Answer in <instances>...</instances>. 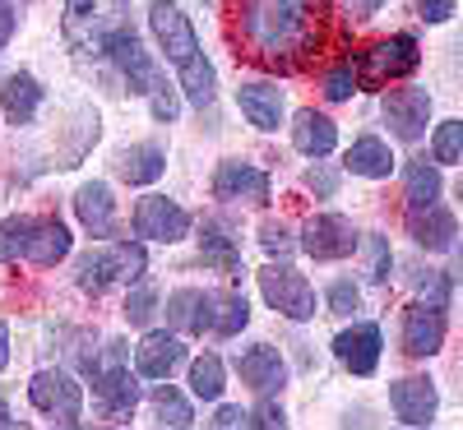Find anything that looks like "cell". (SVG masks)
Returning <instances> with one entry per match:
<instances>
[{
    "instance_id": "obj_1",
    "label": "cell",
    "mask_w": 463,
    "mask_h": 430,
    "mask_svg": "<svg viewBox=\"0 0 463 430\" xmlns=\"http://www.w3.org/2000/svg\"><path fill=\"white\" fill-rule=\"evenodd\" d=\"M65 42L84 56H107L130 28V0H65Z\"/></svg>"
},
{
    "instance_id": "obj_2",
    "label": "cell",
    "mask_w": 463,
    "mask_h": 430,
    "mask_svg": "<svg viewBox=\"0 0 463 430\" xmlns=\"http://www.w3.org/2000/svg\"><path fill=\"white\" fill-rule=\"evenodd\" d=\"M311 5H316V0H246L241 28H246V37L264 56H279V51L297 47L306 37Z\"/></svg>"
},
{
    "instance_id": "obj_3",
    "label": "cell",
    "mask_w": 463,
    "mask_h": 430,
    "mask_svg": "<svg viewBox=\"0 0 463 430\" xmlns=\"http://www.w3.org/2000/svg\"><path fill=\"white\" fill-rule=\"evenodd\" d=\"M89 379H93V398H98V412L102 416L126 421L135 412L139 379L130 375V361H126V347L121 342H102L98 357L89 351Z\"/></svg>"
},
{
    "instance_id": "obj_4",
    "label": "cell",
    "mask_w": 463,
    "mask_h": 430,
    "mask_svg": "<svg viewBox=\"0 0 463 430\" xmlns=\"http://www.w3.org/2000/svg\"><path fill=\"white\" fill-rule=\"evenodd\" d=\"M148 268V255L139 241H121V246H107V250H89L80 255V287L89 296L111 292L116 283H139Z\"/></svg>"
},
{
    "instance_id": "obj_5",
    "label": "cell",
    "mask_w": 463,
    "mask_h": 430,
    "mask_svg": "<svg viewBox=\"0 0 463 430\" xmlns=\"http://www.w3.org/2000/svg\"><path fill=\"white\" fill-rule=\"evenodd\" d=\"M417 61H421L417 37H412V33H394V37H384V42L357 51V56H353V70H357L362 89H380V84H390V79H403V74H412Z\"/></svg>"
},
{
    "instance_id": "obj_6",
    "label": "cell",
    "mask_w": 463,
    "mask_h": 430,
    "mask_svg": "<svg viewBox=\"0 0 463 430\" xmlns=\"http://www.w3.org/2000/svg\"><path fill=\"white\" fill-rule=\"evenodd\" d=\"M28 403L43 416H52L56 425H80V416H84V388H80V379H70L65 370H37L28 379Z\"/></svg>"
},
{
    "instance_id": "obj_7",
    "label": "cell",
    "mask_w": 463,
    "mask_h": 430,
    "mask_svg": "<svg viewBox=\"0 0 463 430\" xmlns=\"http://www.w3.org/2000/svg\"><path fill=\"white\" fill-rule=\"evenodd\" d=\"M260 292H264V301L274 305L279 315H288L297 324H306L316 315V287L306 283L288 259H279L274 268H260Z\"/></svg>"
},
{
    "instance_id": "obj_8",
    "label": "cell",
    "mask_w": 463,
    "mask_h": 430,
    "mask_svg": "<svg viewBox=\"0 0 463 430\" xmlns=\"http://www.w3.org/2000/svg\"><path fill=\"white\" fill-rule=\"evenodd\" d=\"M148 28L158 37V47L172 65H185L190 56H200V37H195V23L185 19V10L176 0H153L148 5Z\"/></svg>"
},
{
    "instance_id": "obj_9",
    "label": "cell",
    "mask_w": 463,
    "mask_h": 430,
    "mask_svg": "<svg viewBox=\"0 0 463 430\" xmlns=\"http://www.w3.org/2000/svg\"><path fill=\"white\" fill-rule=\"evenodd\" d=\"M380 111H384V126H390L394 139L417 144L421 135H427V121H431V93L417 89V84H403L394 93H384Z\"/></svg>"
},
{
    "instance_id": "obj_10",
    "label": "cell",
    "mask_w": 463,
    "mask_h": 430,
    "mask_svg": "<svg viewBox=\"0 0 463 430\" xmlns=\"http://www.w3.org/2000/svg\"><path fill=\"white\" fill-rule=\"evenodd\" d=\"M135 231H139V241L176 246L190 237V213L181 204H172L167 194H144L135 204Z\"/></svg>"
},
{
    "instance_id": "obj_11",
    "label": "cell",
    "mask_w": 463,
    "mask_h": 430,
    "mask_svg": "<svg viewBox=\"0 0 463 430\" xmlns=\"http://www.w3.org/2000/svg\"><path fill=\"white\" fill-rule=\"evenodd\" d=\"M357 246H362L357 227L347 218H338V213H320V218L306 222V231H301V250L311 259H347Z\"/></svg>"
},
{
    "instance_id": "obj_12",
    "label": "cell",
    "mask_w": 463,
    "mask_h": 430,
    "mask_svg": "<svg viewBox=\"0 0 463 430\" xmlns=\"http://www.w3.org/2000/svg\"><path fill=\"white\" fill-rule=\"evenodd\" d=\"M176 366H185V342L176 329H158L144 333L135 347V375L139 379H167Z\"/></svg>"
},
{
    "instance_id": "obj_13",
    "label": "cell",
    "mask_w": 463,
    "mask_h": 430,
    "mask_svg": "<svg viewBox=\"0 0 463 430\" xmlns=\"http://www.w3.org/2000/svg\"><path fill=\"white\" fill-rule=\"evenodd\" d=\"M218 324V296L200 287H181L167 301V329L176 333H213Z\"/></svg>"
},
{
    "instance_id": "obj_14",
    "label": "cell",
    "mask_w": 463,
    "mask_h": 430,
    "mask_svg": "<svg viewBox=\"0 0 463 430\" xmlns=\"http://www.w3.org/2000/svg\"><path fill=\"white\" fill-rule=\"evenodd\" d=\"M390 407L403 425H431L436 421V407H440V394L431 379L421 375H408V379H394L390 384Z\"/></svg>"
},
{
    "instance_id": "obj_15",
    "label": "cell",
    "mask_w": 463,
    "mask_h": 430,
    "mask_svg": "<svg viewBox=\"0 0 463 430\" xmlns=\"http://www.w3.org/2000/svg\"><path fill=\"white\" fill-rule=\"evenodd\" d=\"M237 370L246 379L250 394H279V388L288 384V361L279 357V347H269V342H250L241 357H237Z\"/></svg>"
},
{
    "instance_id": "obj_16",
    "label": "cell",
    "mask_w": 463,
    "mask_h": 430,
    "mask_svg": "<svg viewBox=\"0 0 463 430\" xmlns=\"http://www.w3.org/2000/svg\"><path fill=\"white\" fill-rule=\"evenodd\" d=\"M74 218H80V227L89 231V237L107 241L116 231V194L107 181H89L80 185V194H74Z\"/></svg>"
},
{
    "instance_id": "obj_17",
    "label": "cell",
    "mask_w": 463,
    "mask_h": 430,
    "mask_svg": "<svg viewBox=\"0 0 463 430\" xmlns=\"http://www.w3.org/2000/svg\"><path fill=\"white\" fill-rule=\"evenodd\" d=\"M445 342V310L440 305H412L403 315V351L408 357H436Z\"/></svg>"
},
{
    "instance_id": "obj_18",
    "label": "cell",
    "mask_w": 463,
    "mask_h": 430,
    "mask_svg": "<svg viewBox=\"0 0 463 430\" xmlns=\"http://www.w3.org/2000/svg\"><path fill=\"white\" fill-rule=\"evenodd\" d=\"M213 194L218 200H227V204H264L269 200V176L260 172V167H250V163H222L218 172H213Z\"/></svg>"
},
{
    "instance_id": "obj_19",
    "label": "cell",
    "mask_w": 463,
    "mask_h": 430,
    "mask_svg": "<svg viewBox=\"0 0 463 430\" xmlns=\"http://www.w3.org/2000/svg\"><path fill=\"white\" fill-rule=\"evenodd\" d=\"M408 231H412V241L427 250V255H440V250H454V237H458V227H454V213L440 209V204H427V209H408Z\"/></svg>"
},
{
    "instance_id": "obj_20",
    "label": "cell",
    "mask_w": 463,
    "mask_h": 430,
    "mask_svg": "<svg viewBox=\"0 0 463 430\" xmlns=\"http://www.w3.org/2000/svg\"><path fill=\"white\" fill-rule=\"evenodd\" d=\"M237 107H241V116L255 130H279L283 116H288V102H283L279 84H241L237 89Z\"/></svg>"
},
{
    "instance_id": "obj_21",
    "label": "cell",
    "mask_w": 463,
    "mask_h": 430,
    "mask_svg": "<svg viewBox=\"0 0 463 430\" xmlns=\"http://www.w3.org/2000/svg\"><path fill=\"white\" fill-rule=\"evenodd\" d=\"M334 351L338 361L353 370V375H371L380 366V329L375 324H353L334 338Z\"/></svg>"
},
{
    "instance_id": "obj_22",
    "label": "cell",
    "mask_w": 463,
    "mask_h": 430,
    "mask_svg": "<svg viewBox=\"0 0 463 430\" xmlns=\"http://www.w3.org/2000/svg\"><path fill=\"white\" fill-rule=\"evenodd\" d=\"M107 56L116 61V70L126 74V84H130L135 93H148V89H153V79H158V65L148 61V51L139 47V37H135L130 28H126L121 37H116Z\"/></svg>"
},
{
    "instance_id": "obj_23",
    "label": "cell",
    "mask_w": 463,
    "mask_h": 430,
    "mask_svg": "<svg viewBox=\"0 0 463 430\" xmlns=\"http://www.w3.org/2000/svg\"><path fill=\"white\" fill-rule=\"evenodd\" d=\"M0 102H5L10 126H33L37 121V107H43V84H37L28 70H14L10 79L0 84Z\"/></svg>"
},
{
    "instance_id": "obj_24",
    "label": "cell",
    "mask_w": 463,
    "mask_h": 430,
    "mask_svg": "<svg viewBox=\"0 0 463 430\" xmlns=\"http://www.w3.org/2000/svg\"><path fill=\"white\" fill-rule=\"evenodd\" d=\"M292 144H297V153H306V158H329V153L338 148V126L320 111H301L292 121Z\"/></svg>"
},
{
    "instance_id": "obj_25",
    "label": "cell",
    "mask_w": 463,
    "mask_h": 430,
    "mask_svg": "<svg viewBox=\"0 0 463 430\" xmlns=\"http://www.w3.org/2000/svg\"><path fill=\"white\" fill-rule=\"evenodd\" d=\"M65 255H70V227H65L61 218H37L24 259L37 264V268H52V264H61Z\"/></svg>"
},
{
    "instance_id": "obj_26",
    "label": "cell",
    "mask_w": 463,
    "mask_h": 430,
    "mask_svg": "<svg viewBox=\"0 0 463 430\" xmlns=\"http://www.w3.org/2000/svg\"><path fill=\"white\" fill-rule=\"evenodd\" d=\"M343 167L353 176H366V181H384L394 172V153H390V144H380L375 135H362V139H353V148H347Z\"/></svg>"
},
{
    "instance_id": "obj_27",
    "label": "cell",
    "mask_w": 463,
    "mask_h": 430,
    "mask_svg": "<svg viewBox=\"0 0 463 430\" xmlns=\"http://www.w3.org/2000/svg\"><path fill=\"white\" fill-rule=\"evenodd\" d=\"M116 172L130 185H153L167 172V153L158 144H130V148H121V158H116Z\"/></svg>"
},
{
    "instance_id": "obj_28",
    "label": "cell",
    "mask_w": 463,
    "mask_h": 430,
    "mask_svg": "<svg viewBox=\"0 0 463 430\" xmlns=\"http://www.w3.org/2000/svg\"><path fill=\"white\" fill-rule=\"evenodd\" d=\"M440 167L436 163H408V172H403V194H408V209H427V204H436L440 200Z\"/></svg>"
},
{
    "instance_id": "obj_29",
    "label": "cell",
    "mask_w": 463,
    "mask_h": 430,
    "mask_svg": "<svg viewBox=\"0 0 463 430\" xmlns=\"http://www.w3.org/2000/svg\"><path fill=\"white\" fill-rule=\"evenodd\" d=\"M181 93H185L190 107H200V111L213 102V93H218V74H213V65H209L204 56H190V61L181 65Z\"/></svg>"
},
{
    "instance_id": "obj_30",
    "label": "cell",
    "mask_w": 463,
    "mask_h": 430,
    "mask_svg": "<svg viewBox=\"0 0 463 430\" xmlns=\"http://www.w3.org/2000/svg\"><path fill=\"white\" fill-rule=\"evenodd\" d=\"M200 255H204V264H213L218 273H237V268H241V246L232 241L222 227H213V222H204V231H200Z\"/></svg>"
},
{
    "instance_id": "obj_31",
    "label": "cell",
    "mask_w": 463,
    "mask_h": 430,
    "mask_svg": "<svg viewBox=\"0 0 463 430\" xmlns=\"http://www.w3.org/2000/svg\"><path fill=\"white\" fill-rule=\"evenodd\" d=\"M222 388H227V370H222V361L213 357V351H204V357L190 361V394L204 398V403H218Z\"/></svg>"
},
{
    "instance_id": "obj_32",
    "label": "cell",
    "mask_w": 463,
    "mask_h": 430,
    "mask_svg": "<svg viewBox=\"0 0 463 430\" xmlns=\"http://www.w3.org/2000/svg\"><path fill=\"white\" fill-rule=\"evenodd\" d=\"M148 403H153V412H158V416H153L158 425H195V412H190V398H185V394H176L172 384H158V388L148 394Z\"/></svg>"
},
{
    "instance_id": "obj_33",
    "label": "cell",
    "mask_w": 463,
    "mask_h": 430,
    "mask_svg": "<svg viewBox=\"0 0 463 430\" xmlns=\"http://www.w3.org/2000/svg\"><path fill=\"white\" fill-rule=\"evenodd\" d=\"M33 222H37V218H28V213H19V218H5V222H0V264H10V259H24V255H28Z\"/></svg>"
},
{
    "instance_id": "obj_34",
    "label": "cell",
    "mask_w": 463,
    "mask_h": 430,
    "mask_svg": "<svg viewBox=\"0 0 463 430\" xmlns=\"http://www.w3.org/2000/svg\"><path fill=\"white\" fill-rule=\"evenodd\" d=\"M246 324H250V301L241 292L237 296H218V324H213V333L218 338H237Z\"/></svg>"
},
{
    "instance_id": "obj_35",
    "label": "cell",
    "mask_w": 463,
    "mask_h": 430,
    "mask_svg": "<svg viewBox=\"0 0 463 430\" xmlns=\"http://www.w3.org/2000/svg\"><path fill=\"white\" fill-rule=\"evenodd\" d=\"M431 158L436 163H463V121H440L431 135Z\"/></svg>"
},
{
    "instance_id": "obj_36",
    "label": "cell",
    "mask_w": 463,
    "mask_h": 430,
    "mask_svg": "<svg viewBox=\"0 0 463 430\" xmlns=\"http://www.w3.org/2000/svg\"><path fill=\"white\" fill-rule=\"evenodd\" d=\"M144 98H148V111H153V121L172 126L176 116H181V98H176V89H172V84L163 79V74H158V79H153V89H148Z\"/></svg>"
},
{
    "instance_id": "obj_37",
    "label": "cell",
    "mask_w": 463,
    "mask_h": 430,
    "mask_svg": "<svg viewBox=\"0 0 463 430\" xmlns=\"http://www.w3.org/2000/svg\"><path fill=\"white\" fill-rule=\"evenodd\" d=\"M153 315H158V292H153L148 283H135L130 296H126V320L135 329H144V324H153Z\"/></svg>"
},
{
    "instance_id": "obj_38",
    "label": "cell",
    "mask_w": 463,
    "mask_h": 430,
    "mask_svg": "<svg viewBox=\"0 0 463 430\" xmlns=\"http://www.w3.org/2000/svg\"><path fill=\"white\" fill-rule=\"evenodd\" d=\"M362 250H366V278H371V283H384V278H390V264H394L390 241L371 231V237H362Z\"/></svg>"
},
{
    "instance_id": "obj_39",
    "label": "cell",
    "mask_w": 463,
    "mask_h": 430,
    "mask_svg": "<svg viewBox=\"0 0 463 430\" xmlns=\"http://www.w3.org/2000/svg\"><path fill=\"white\" fill-rule=\"evenodd\" d=\"M357 89H362V79H357L353 65H338V70L325 74V98H329V102H347Z\"/></svg>"
},
{
    "instance_id": "obj_40",
    "label": "cell",
    "mask_w": 463,
    "mask_h": 430,
    "mask_svg": "<svg viewBox=\"0 0 463 430\" xmlns=\"http://www.w3.org/2000/svg\"><path fill=\"white\" fill-rule=\"evenodd\" d=\"M325 301H329L334 315H353V310H362V287L347 283V278H338V283H329Z\"/></svg>"
},
{
    "instance_id": "obj_41",
    "label": "cell",
    "mask_w": 463,
    "mask_h": 430,
    "mask_svg": "<svg viewBox=\"0 0 463 430\" xmlns=\"http://www.w3.org/2000/svg\"><path fill=\"white\" fill-rule=\"evenodd\" d=\"M260 246L274 255V259H288L301 241H292V231H288L283 222H269V227H260Z\"/></svg>"
},
{
    "instance_id": "obj_42",
    "label": "cell",
    "mask_w": 463,
    "mask_h": 430,
    "mask_svg": "<svg viewBox=\"0 0 463 430\" xmlns=\"http://www.w3.org/2000/svg\"><path fill=\"white\" fill-rule=\"evenodd\" d=\"M417 292H421V301H427V305H449V278H445V273L440 268H431L427 273V278H417Z\"/></svg>"
},
{
    "instance_id": "obj_43",
    "label": "cell",
    "mask_w": 463,
    "mask_h": 430,
    "mask_svg": "<svg viewBox=\"0 0 463 430\" xmlns=\"http://www.w3.org/2000/svg\"><path fill=\"white\" fill-rule=\"evenodd\" d=\"M250 425H264V430H283V425H288V412H283L279 403H269V394H264V403L250 412Z\"/></svg>"
},
{
    "instance_id": "obj_44",
    "label": "cell",
    "mask_w": 463,
    "mask_h": 430,
    "mask_svg": "<svg viewBox=\"0 0 463 430\" xmlns=\"http://www.w3.org/2000/svg\"><path fill=\"white\" fill-rule=\"evenodd\" d=\"M454 5H458V0H417V14L427 23H445L454 14Z\"/></svg>"
},
{
    "instance_id": "obj_45",
    "label": "cell",
    "mask_w": 463,
    "mask_h": 430,
    "mask_svg": "<svg viewBox=\"0 0 463 430\" xmlns=\"http://www.w3.org/2000/svg\"><path fill=\"white\" fill-rule=\"evenodd\" d=\"M306 185L320 190V194H334V190H338V176H334L329 167H320V158H316V167H311V176H306Z\"/></svg>"
},
{
    "instance_id": "obj_46",
    "label": "cell",
    "mask_w": 463,
    "mask_h": 430,
    "mask_svg": "<svg viewBox=\"0 0 463 430\" xmlns=\"http://www.w3.org/2000/svg\"><path fill=\"white\" fill-rule=\"evenodd\" d=\"M213 425H218V430H232V425H250V412H241V407H218Z\"/></svg>"
},
{
    "instance_id": "obj_47",
    "label": "cell",
    "mask_w": 463,
    "mask_h": 430,
    "mask_svg": "<svg viewBox=\"0 0 463 430\" xmlns=\"http://www.w3.org/2000/svg\"><path fill=\"white\" fill-rule=\"evenodd\" d=\"M10 33H14V5H10V0H0V51H5Z\"/></svg>"
},
{
    "instance_id": "obj_48",
    "label": "cell",
    "mask_w": 463,
    "mask_h": 430,
    "mask_svg": "<svg viewBox=\"0 0 463 430\" xmlns=\"http://www.w3.org/2000/svg\"><path fill=\"white\" fill-rule=\"evenodd\" d=\"M380 5H384V0H347V10H353L357 19H366V14H375Z\"/></svg>"
},
{
    "instance_id": "obj_49",
    "label": "cell",
    "mask_w": 463,
    "mask_h": 430,
    "mask_svg": "<svg viewBox=\"0 0 463 430\" xmlns=\"http://www.w3.org/2000/svg\"><path fill=\"white\" fill-rule=\"evenodd\" d=\"M10 366V329H5V320H0V370Z\"/></svg>"
},
{
    "instance_id": "obj_50",
    "label": "cell",
    "mask_w": 463,
    "mask_h": 430,
    "mask_svg": "<svg viewBox=\"0 0 463 430\" xmlns=\"http://www.w3.org/2000/svg\"><path fill=\"white\" fill-rule=\"evenodd\" d=\"M0 425H19V416H10V407H5V398H0Z\"/></svg>"
},
{
    "instance_id": "obj_51",
    "label": "cell",
    "mask_w": 463,
    "mask_h": 430,
    "mask_svg": "<svg viewBox=\"0 0 463 430\" xmlns=\"http://www.w3.org/2000/svg\"><path fill=\"white\" fill-rule=\"evenodd\" d=\"M458 200H463V176H458Z\"/></svg>"
}]
</instances>
